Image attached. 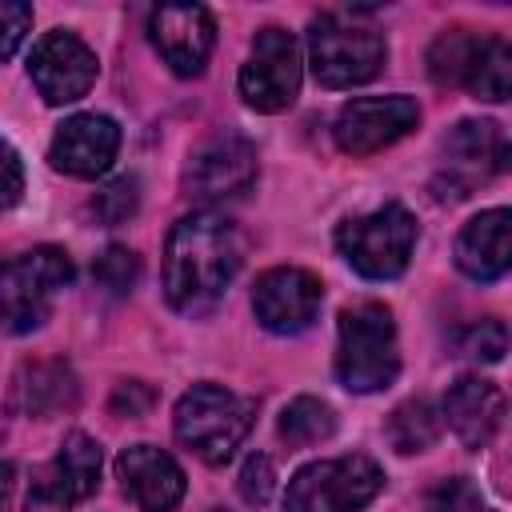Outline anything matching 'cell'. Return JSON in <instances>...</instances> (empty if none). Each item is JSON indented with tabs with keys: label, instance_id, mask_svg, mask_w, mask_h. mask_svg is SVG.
<instances>
[{
	"label": "cell",
	"instance_id": "obj_4",
	"mask_svg": "<svg viewBox=\"0 0 512 512\" xmlns=\"http://www.w3.org/2000/svg\"><path fill=\"white\" fill-rule=\"evenodd\" d=\"M308 60L324 88H352L368 84L388 64V44L372 24L348 12H320L308 24Z\"/></svg>",
	"mask_w": 512,
	"mask_h": 512
},
{
	"label": "cell",
	"instance_id": "obj_20",
	"mask_svg": "<svg viewBox=\"0 0 512 512\" xmlns=\"http://www.w3.org/2000/svg\"><path fill=\"white\" fill-rule=\"evenodd\" d=\"M76 396H80V384H76V372L60 360V356H44V360H24L12 376V400L20 412L28 416H60V412H72L76 408Z\"/></svg>",
	"mask_w": 512,
	"mask_h": 512
},
{
	"label": "cell",
	"instance_id": "obj_17",
	"mask_svg": "<svg viewBox=\"0 0 512 512\" xmlns=\"http://www.w3.org/2000/svg\"><path fill=\"white\" fill-rule=\"evenodd\" d=\"M116 476L128 492V500L144 512H172L184 496V472L180 464L160 452L156 444H132L116 456Z\"/></svg>",
	"mask_w": 512,
	"mask_h": 512
},
{
	"label": "cell",
	"instance_id": "obj_21",
	"mask_svg": "<svg viewBox=\"0 0 512 512\" xmlns=\"http://www.w3.org/2000/svg\"><path fill=\"white\" fill-rule=\"evenodd\" d=\"M484 48V36L472 28H444L428 48V76L444 88H464L468 72Z\"/></svg>",
	"mask_w": 512,
	"mask_h": 512
},
{
	"label": "cell",
	"instance_id": "obj_6",
	"mask_svg": "<svg viewBox=\"0 0 512 512\" xmlns=\"http://www.w3.org/2000/svg\"><path fill=\"white\" fill-rule=\"evenodd\" d=\"M336 248L364 280H396L416 248V216L392 200L368 216L344 220L336 228Z\"/></svg>",
	"mask_w": 512,
	"mask_h": 512
},
{
	"label": "cell",
	"instance_id": "obj_5",
	"mask_svg": "<svg viewBox=\"0 0 512 512\" xmlns=\"http://www.w3.org/2000/svg\"><path fill=\"white\" fill-rule=\"evenodd\" d=\"M72 256L64 248L40 244L8 264H0V332H32L48 320L60 288L72 284Z\"/></svg>",
	"mask_w": 512,
	"mask_h": 512
},
{
	"label": "cell",
	"instance_id": "obj_13",
	"mask_svg": "<svg viewBox=\"0 0 512 512\" xmlns=\"http://www.w3.org/2000/svg\"><path fill=\"white\" fill-rule=\"evenodd\" d=\"M324 304V284L308 268H268L252 288V312L256 320L276 336H296L312 328Z\"/></svg>",
	"mask_w": 512,
	"mask_h": 512
},
{
	"label": "cell",
	"instance_id": "obj_33",
	"mask_svg": "<svg viewBox=\"0 0 512 512\" xmlns=\"http://www.w3.org/2000/svg\"><path fill=\"white\" fill-rule=\"evenodd\" d=\"M12 488H16V468H12L8 460H0V512H8Z\"/></svg>",
	"mask_w": 512,
	"mask_h": 512
},
{
	"label": "cell",
	"instance_id": "obj_26",
	"mask_svg": "<svg viewBox=\"0 0 512 512\" xmlns=\"http://www.w3.org/2000/svg\"><path fill=\"white\" fill-rule=\"evenodd\" d=\"M140 208V180L136 176H116L112 184H104L92 200V212L104 220V224H124L132 220Z\"/></svg>",
	"mask_w": 512,
	"mask_h": 512
},
{
	"label": "cell",
	"instance_id": "obj_18",
	"mask_svg": "<svg viewBox=\"0 0 512 512\" xmlns=\"http://www.w3.org/2000/svg\"><path fill=\"white\" fill-rule=\"evenodd\" d=\"M512 264V212L488 208L472 216L456 236V268L480 284L500 280Z\"/></svg>",
	"mask_w": 512,
	"mask_h": 512
},
{
	"label": "cell",
	"instance_id": "obj_34",
	"mask_svg": "<svg viewBox=\"0 0 512 512\" xmlns=\"http://www.w3.org/2000/svg\"><path fill=\"white\" fill-rule=\"evenodd\" d=\"M0 440H4V416H0Z\"/></svg>",
	"mask_w": 512,
	"mask_h": 512
},
{
	"label": "cell",
	"instance_id": "obj_22",
	"mask_svg": "<svg viewBox=\"0 0 512 512\" xmlns=\"http://www.w3.org/2000/svg\"><path fill=\"white\" fill-rule=\"evenodd\" d=\"M440 436V412L432 408V400L416 396V400H404L392 408L388 416V440L400 456H412V452H424L432 448Z\"/></svg>",
	"mask_w": 512,
	"mask_h": 512
},
{
	"label": "cell",
	"instance_id": "obj_27",
	"mask_svg": "<svg viewBox=\"0 0 512 512\" xmlns=\"http://www.w3.org/2000/svg\"><path fill=\"white\" fill-rule=\"evenodd\" d=\"M424 508L428 512H484V500L476 492L472 480L464 476H448V480H436L424 496Z\"/></svg>",
	"mask_w": 512,
	"mask_h": 512
},
{
	"label": "cell",
	"instance_id": "obj_23",
	"mask_svg": "<svg viewBox=\"0 0 512 512\" xmlns=\"http://www.w3.org/2000/svg\"><path fill=\"white\" fill-rule=\"evenodd\" d=\"M464 88L476 100H488V104L508 100V92H512V48H508L504 36H484V48H480Z\"/></svg>",
	"mask_w": 512,
	"mask_h": 512
},
{
	"label": "cell",
	"instance_id": "obj_31",
	"mask_svg": "<svg viewBox=\"0 0 512 512\" xmlns=\"http://www.w3.org/2000/svg\"><path fill=\"white\" fill-rule=\"evenodd\" d=\"M24 196V164L8 140H0V212H8Z\"/></svg>",
	"mask_w": 512,
	"mask_h": 512
},
{
	"label": "cell",
	"instance_id": "obj_32",
	"mask_svg": "<svg viewBox=\"0 0 512 512\" xmlns=\"http://www.w3.org/2000/svg\"><path fill=\"white\" fill-rule=\"evenodd\" d=\"M156 404V392L144 380H120L112 392V412L116 416H144Z\"/></svg>",
	"mask_w": 512,
	"mask_h": 512
},
{
	"label": "cell",
	"instance_id": "obj_9",
	"mask_svg": "<svg viewBox=\"0 0 512 512\" xmlns=\"http://www.w3.org/2000/svg\"><path fill=\"white\" fill-rule=\"evenodd\" d=\"M100 484V444L88 432H68L48 464L32 472L24 512H72Z\"/></svg>",
	"mask_w": 512,
	"mask_h": 512
},
{
	"label": "cell",
	"instance_id": "obj_29",
	"mask_svg": "<svg viewBox=\"0 0 512 512\" xmlns=\"http://www.w3.org/2000/svg\"><path fill=\"white\" fill-rule=\"evenodd\" d=\"M272 488H276V468H272V460H268L264 452H252V456L244 460V468H240V496H244L248 504H268Z\"/></svg>",
	"mask_w": 512,
	"mask_h": 512
},
{
	"label": "cell",
	"instance_id": "obj_10",
	"mask_svg": "<svg viewBox=\"0 0 512 512\" xmlns=\"http://www.w3.org/2000/svg\"><path fill=\"white\" fill-rule=\"evenodd\" d=\"M300 44L284 28H260L240 68V96L256 112H284L300 96Z\"/></svg>",
	"mask_w": 512,
	"mask_h": 512
},
{
	"label": "cell",
	"instance_id": "obj_28",
	"mask_svg": "<svg viewBox=\"0 0 512 512\" xmlns=\"http://www.w3.org/2000/svg\"><path fill=\"white\" fill-rule=\"evenodd\" d=\"M460 352L472 356V360L496 364V360H504V352H508V328H504L500 320H480V324H472V328L460 336Z\"/></svg>",
	"mask_w": 512,
	"mask_h": 512
},
{
	"label": "cell",
	"instance_id": "obj_2",
	"mask_svg": "<svg viewBox=\"0 0 512 512\" xmlns=\"http://www.w3.org/2000/svg\"><path fill=\"white\" fill-rule=\"evenodd\" d=\"M336 376L348 392H380L400 376V344L392 308L380 300H360L340 312Z\"/></svg>",
	"mask_w": 512,
	"mask_h": 512
},
{
	"label": "cell",
	"instance_id": "obj_8",
	"mask_svg": "<svg viewBox=\"0 0 512 512\" xmlns=\"http://www.w3.org/2000/svg\"><path fill=\"white\" fill-rule=\"evenodd\" d=\"M508 168L504 128L492 120H460L444 136V168L432 180L440 200H464Z\"/></svg>",
	"mask_w": 512,
	"mask_h": 512
},
{
	"label": "cell",
	"instance_id": "obj_30",
	"mask_svg": "<svg viewBox=\"0 0 512 512\" xmlns=\"http://www.w3.org/2000/svg\"><path fill=\"white\" fill-rule=\"evenodd\" d=\"M32 28V8L20 0H0V60H8Z\"/></svg>",
	"mask_w": 512,
	"mask_h": 512
},
{
	"label": "cell",
	"instance_id": "obj_14",
	"mask_svg": "<svg viewBox=\"0 0 512 512\" xmlns=\"http://www.w3.org/2000/svg\"><path fill=\"white\" fill-rule=\"evenodd\" d=\"M28 76L48 104H72L96 84V52L72 32H48L28 56Z\"/></svg>",
	"mask_w": 512,
	"mask_h": 512
},
{
	"label": "cell",
	"instance_id": "obj_12",
	"mask_svg": "<svg viewBox=\"0 0 512 512\" xmlns=\"http://www.w3.org/2000/svg\"><path fill=\"white\" fill-rule=\"evenodd\" d=\"M420 124V108L412 96H360L348 100L332 124L336 148L348 156H372Z\"/></svg>",
	"mask_w": 512,
	"mask_h": 512
},
{
	"label": "cell",
	"instance_id": "obj_11",
	"mask_svg": "<svg viewBox=\"0 0 512 512\" xmlns=\"http://www.w3.org/2000/svg\"><path fill=\"white\" fill-rule=\"evenodd\" d=\"M256 180V148L240 132H212L200 140L180 172L184 196L192 200H228L248 192Z\"/></svg>",
	"mask_w": 512,
	"mask_h": 512
},
{
	"label": "cell",
	"instance_id": "obj_16",
	"mask_svg": "<svg viewBox=\"0 0 512 512\" xmlns=\"http://www.w3.org/2000/svg\"><path fill=\"white\" fill-rule=\"evenodd\" d=\"M116 148H120L116 120L100 112H80L60 124V132L52 136L48 160L56 172H68L76 180H96L116 160Z\"/></svg>",
	"mask_w": 512,
	"mask_h": 512
},
{
	"label": "cell",
	"instance_id": "obj_3",
	"mask_svg": "<svg viewBox=\"0 0 512 512\" xmlns=\"http://www.w3.org/2000/svg\"><path fill=\"white\" fill-rule=\"evenodd\" d=\"M252 416H256V404L248 396H236L232 388L204 380L176 400L172 428H176V440L188 452H196L204 464H224L248 436Z\"/></svg>",
	"mask_w": 512,
	"mask_h": 512
},
{
	"label": "cell",
	"instance_id": "obj_7",
	"mask_svg": "<svg viewBox=\"0 0 512 512\" xmlns=\"http://www.w3.org/2000/svg\"><path fill=\"white\" fill-rule=\"evenodd\" d=\"M384 488V468L372 456H336L300 468L288 480L284 512H360Z\"/></svg>",
	"mask_w": 512,
	"mask_h": 512
},
{
	"label": "cell",
	"instance_id": "obj_24",
	"mask_svg": "<svg viewBox=\"0 0 512 512\" xmlns=\"http://www.w3.org/2000/svg\"><path fill=\"white\" fill-rule=\"evenodd\" d=\"M276 432H280V440L288 448H308V444H320V440H328L336 432V412L316 396H296L280 412Z\"/></svg>",
	"mask_w": 512,
	"mask_h": 512
},
{
	"label": "cell",
	"instance_id": "obj_19",
	"mask_svg": "<svg viewBox=\"0 0 512 512\" xmlns=\"http://www.w3.org/2000/svg\"><path fill=\"white\" fill-rule=\"evenodd\" d=\"M444 420L464 448H484L504 424V392L484 376H460L444 396Z\"/></svg>",
	"mask_w": 512,
	"mask_h": 512
},
{
	"label": "cell",
	"instance_id": "obj_35",
	"mask_svg": "<svg viewBox=\"0 0 512 512\" xmlns=\"http://www.w3.org/2000/svg\"><path fill=\"white\" fill-rule=\"evenodd\" d=\"M484 512H488V508H484Z\"/></svg>",
	"mask_w": 512,
	"mask_h": 512
},
{
	"label": "cell",
	"instance_id": "obj_25",
	"mask_svg": "<svg viewBox=\"0 0 512 512\" xmlns=\"http://www.w3.org/2000/svg\"><path fill=\"white\" fill-rule=\"evenodd\" d=\"M92 276H96V284L108 288L112 296H124V292H132V284L140 280V260H136V252L124 248V244H108V248L96 256Z\"/></svg>",
	"mask_w": 512,
	"mask_h": 512
},
{
	"label": "cell",
	"instance_id": "obj_1",
	"mask_svg": "<svg viewBox=\"0 0 512 512\" xmlns=\"http://www.w3.org/2000/svg\"><path fill=\"white\" fill-rule=\"evenodd\" d=\"M244 260V240L228 216H180L164 244V296L180 316H208Z\"/></svg>",
	"mask_w": 512,
	"mask_h": 512
},
{
	"label": "cell",
	"instance_id": "obj_15",
	"mask_svg": "<svg viewBox=\"0 0 512 512\" xmlns=\"http://www.w3.org/2000/svg\"><path fill=\"white\" fill-rule=\"evenodd\" d=\"M148 40L176 76H200L216 44V24L200 4H164L148 16Z\"/></svg>",
	"mask_w": 512,
	"mask_h": 512
}]
</instances>
